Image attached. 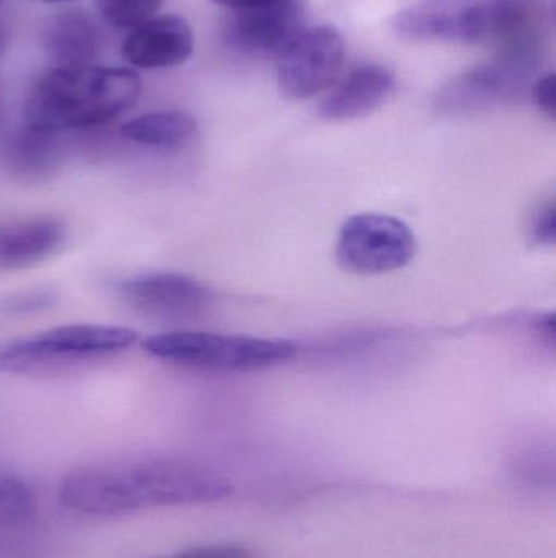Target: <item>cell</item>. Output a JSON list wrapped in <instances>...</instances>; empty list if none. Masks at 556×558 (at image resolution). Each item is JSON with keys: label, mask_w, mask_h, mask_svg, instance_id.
<instances>
[{"label": "cell", "mask_w": 556, "mask_h": 558, "mask_svg": "<svg viewBox=\"0 0 556 558\" xmlns=\"http://www.w3.org/2000/svg\"><path fill=\"white\" fill-rule=\"evenodd\" d=\"M137 341L136 330L120 325H62L0 347V371L32 374L64 369L123 353Z\"/></svg>", "instance_id": "277c9868"}, {"label": "cell", "mask_w": 556, "mask_h": 558, "mask_svg": "<svg viewBox=\"0 0 556 558\" xmlns=\"http://www.w3.org/2000/svg\"><path fill=\"white\" fill-rule=\"evenodd\" d=\"M397 90V77L382 64H362L351 69L332 85L319 105V117L326 121H351L384 107Z\"/></svg>", "instance_id": "7c38bea8"}, {"label": "cell", "mask_w": 556, "mask_h": 558, "mask_svg": "<svg viewBox=\"0 0 556 558\" xmlns=\"http://www.w3.org/2000/svg\"><path fill=\"white\" fill-rule=\"evenodd\" d=\"M417 254V238L407 222L379 213L346 219L336 242L343 270L362 277L392 274L407 267Z\"/></svg>", "instance_id": "8992f818"}, {"label": "cell", "mask_w": 556, "mask_h": 558, "mask_svg": "<svg viewBox=\"0 0 556 558\" xmlns=\"http://www.w3.org/2000/svg\"><path fill=\"white\" fill-rule=\"evenodd\" d=\"M116 291L144 314L170 320L198 317L212 304L211 289L182 274L137 275L118 282Z\"/></svg>", "instance_id": "30bf717a"}, {"label": "cell", "mask_w": 556, "mask_h": 558, "mask_svg": "<svg viewBox=\"0 0 556 558\" xmlns=\"http://www.w3.org/2000/svg\"><path fill=\"white\" fill-rule=\"evenodd\" d=\"M150 356L175 366L209 373H248L280 366L296 356L297 344L280 338L215 331H169L144 341Z\"/></svg>", "instance_id": "3957f363"}, {"label": "cell", "mask_w": 556, "mask_h": 558, "mask_svg": "<svg viewBox=\"0 0 556 558\" xmlns=\"http://www.w3.org/2000/svg\"><path fill=\"white\" fill-rule=\"evenodd\" d=\"M163 0H97L103 22L118 29H134L157 15Z\"/></svg>", "instance_id": "ac0fdd59"}, {"label": "cell", "mask_w": 556, "mask_h": 558, "mask_svg": "<svg viewBox=\"0 0 556 558\" xmlns=\"http://www.w3.org/2000/svg\"><path fill=\"white\" fill-rule=\"evenodd\" d=\"M2 131H3V110H2V105H0V140H2Z\"/></svg>", "instance_id": "d4e9b609"}, {"label": "cell", "mask_w": 556, "mask_h": 558, "mask_svg": "<svg viewBox=\"0 0 556 558\" xmlns=\"http://www.w3.org/2000/svg\"><path fill=\"white\" fill-rule=\"evenodd\" d=\"M41 2H46V3H62V2H69V0H41Z\"/></svg>", "instance_id": "484cf974"}, {"label": "cell", "mask_w": 556, "mask_h": 558, "mask_svg": "<svg viewBox=\"0 0 556 558\" xmlns=\"http://www.w3.org/2000/svg\"><path fill=\"white\" fill-rule=\"evenodd\" d=\"M218 5L231 10L248 9V7L261 5V3L273 2V0H212Z\"/></svg>", "instance_id": "603a6c76"}, {"label": "cell", "mask_w": 556, "mask_h": 558, "mask_svg": "<svg viewBox=\"0 0 556 558\" xmlns=\"http://www.w3.org/2000/svg\"><path fill=\"white\" fill-rule=\"evenodd\" d=\"M3 46H5V28H3V23L0 22V52L3 51Z\"/></svg>", "instance_id": "cb8c5ba5"}, {"label": "cell", "mask_w": 556, "mask_h": 558, "mask_svg": "<svg viewBox=\"0 0 556 558\" xmlns=\"http://www.w3.org/2000/svg\"><path fill=\"white\" fill-rule=\"evenodd\" d=\"M140 97L136 71L116 65L55 68L42 75L25 100L23 124L62 134L111 123Z\"/></svg>", "instance_id": "7a4b0ae2"}, {"label": "cell", "mask_w": 556, "mask_h": 558, "mask_svg": "<svg viewBox=\"0 0 556 558\" xmlns=\"http://www.w3.org/2000/svg\"><path fill=\"white\" fill-rule=\"evenodd\" d=\"M198 121L180 110L153 111L127 121L121 128L124 140L152 149H178L198 136Z\"/></svg>", "instance_id": "2e32d148"}, {"label": "cell", "mask_w": 556, "mask_h": 558, "mask_svg": "<svg viewBox=\"0 0 556 558\" xmlns=\"http://www.w3.org/2000/svg\"><path fill=\"white\" fill-rule=\"evenodd\" d=\"M65 225L54 216H32L0 226V271L23 270L52 257L65 244Z\"/></svg>", "instance_id": "5bb4252c"}, {"label": "cell", "mask_w": 556, "mask_h": 558, "mask_svg": "<svg viewBox=\"0 0 556 558\" xmlns=\"http://www.w3.org/2000/svg\"><path fill=\"white\" fill-rule=\"evenodd\" d=\"M64 162L61 134L23 124L3 144L0 163L7 175L25 185H38L58 175Z\"/></svg>", "instance_id": "4fadbf2b"}, {"label": "cell", "mask_w": 556, "mask_h": 558, "mask_svg": "<svg viewBox=\"0 0 556 558\" xmlns=\"http://www.w3.org/2000/svg\"><path fill=\"white\" fill-rule=\"evenodd\" d=\"M175 558H254V553L244 546L219 544V546L196 547Z\"/></svg>", "instance_id": "7402d4cb"}, {"label": "cell", "mask_w": 556, "mask_h": 558, "mask_svg": "<svg viewBox=\"0 0 556 558\" xmlns=\"http://www.w3.org/2000/svg\"><path fill=\"white\" fill-rule=\"evenodd\" d=\"M531 97L542 113L551 120L556 117V85L554 72H545L539 75L531 84Z\"/></svg>", "instance_id": "44dd1931"}, {"label": "cell", "mask_w": 556, "mask_h": 558, "mask_svg": "<svg viewBox=\"0 0 556 558\" xmlns=\"http://www.w3.org/2000/svg\"><path fill=\"white\" fill-rule=\"evenodd\" d=\"M531 235L542 247L554 245L556 241V209L554 203L542 205L532 218Z\"/></svg>", "instance_id": "ffe728a7"}, {"label": "cell", "mask_w": 556, "mask_h": 558, "mask_svg": "<svg viewBox=\"0 0 556 558\" xmlns=\"http://www.w3.org/2000/svg\"><path fill=\"white\" fill-rule=\"evenodd\" d=\"M58 301L54 289L38 288L9 295L0 302V311L9 315H29L52 307Z\"/></svg>", "instance_id": "d6986e66"}, {"label": "cell", "mask_w": 556, "mask_h": 558, "mask_svg": "<svg viewBox=\"0 0 556 558\" xmlns=\"http://www.w3.org/2000/svg\"><path fill=\"white\" fill-rule=\"evenodd\" d=\"M42 46L59 68L90 65L101 48L100 28L88 13L67 10L49 20Z\"/></svg>", "instance_id": "9a60e30c"}, {"label": "cell", "mask_w": 556, "mask_h": 558, "mask_svg": "<svg viewBox=\"0 0 556 558\" xmlns=\"http://www.w3.org/2000/svg\"><path fill=\"white\" fill-rule=\"evenodd\" d=\"M136 510L212 504L232 494L227 477L182 459H147L124 468Z\"/></svg>", "instance_id": "5b68a950"}, {"label": "cell", "mask_w": 556, "mask_h": 558, "mask_svg": "<svg viewBox=\"0 0 556 558\" xmlns=\"http://www.w3.org/2000/svg\"><path fill=\"white\" fill-rule=\"evenodd\" d=\"M35 511V495L15 472L0 468V526L25 523Z\"/></svg>", "instance_id": "e0dca14e"}, {"label": "cell", "mask_w": 556, "mask_h": 558, "mask_svg": "<svg viewBox=\"0 0 556 558\" xmlns=\"http://www.w3.org/2000/svg\"><path fill=\"white\" fill-rule=\"evenodd\" d=\"M541 20L539 0H417L392 28L411 41L496 45L499 54L539 59Z\"/></svg>", "instance_id": "6da1fadb"}, {"label": "cell", "mask_w": 556, "mask_h": 558, "mask_svg": "<svg viewBox=\"0 0 556 558\" xmlns=\"http://www.w3.org/2000/svg\"><path fill=\"white\" fill-rule=\"evenodd\" d=\"M304 0H273L232 10L224 39L232 51L248 58H274L306 28Z\"/></svg>", "instance_id": "9c48e42d"}, {"label": "cell", "mask_w": 556, "mask_h": 558, "mask_svg": "<svg viewBox=\"0 0 556 558\" xmlns=\"http://www.w3.org/2000/svg\"><path fill=\"white\" fill-rule=\"evenodd\" d=\"M538 62L498 56L495 61L464 69L441 85L433 108L441 117H472L518 100Z\"/></svg>", "instance_id": "52a82bcc"}, {"label": "cell", "mask_w": 556, "mask_h": 558, "mask_svg": "<svg viewBox=\"0 0 556 558\" xmlns=\"http://www.w3.org/2000/svg\"><path fill=\"white\" fill-rule=\"evenodd\" d=\"M195 35L178 15H156L134 28L123 43L127 64L146 71L178 68L191 58Z\"/></svg>", "instance_id": "8fae6325"}, {"label": "cell", "mask_w": 556, "mask_h": 558, "mask_svg": "<svg viewBox=\"0 0 556 558\" xmlns=\"http://www.w3.org/2000/svg\"><path fill=\"white\" fill-rule=\"evenodd\" d=\"M345 38L332 25L304 28L276 56V81L291 100H307L332 87L345 62Z\"/></svg>", "instance_id": "ba28073f"}]
</instances>
